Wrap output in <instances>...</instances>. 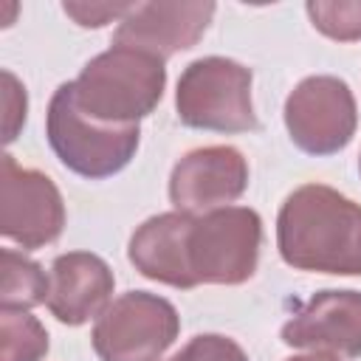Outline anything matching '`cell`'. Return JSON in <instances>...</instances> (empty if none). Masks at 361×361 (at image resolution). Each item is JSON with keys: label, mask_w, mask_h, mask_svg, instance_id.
Returning <instances> with one entry per match:
<instances>
[{"label": "cell", "mask_w": 361, "mask_h": 361, "mask_svg": "<svg viewBox=\"0 0 361 361\" xmlns=\"http://www.w3.org/2000/svg\"><path fill=\"white\" fill-rule=\"evenodd\" d=\"M276 248L296 271L358 276L361 206L324 183H305L279 209Z\"/></svg>", "instance_id": "obj_1"}, {"label": "cell", "mask_w": 361, "mask_h": 361, "mask_svg": "<svg viewBox=\"0 0 361 361\" xmlns=\"http://www.w3.org/2000/svg\"><path fill=\"white\" fill-rule=\"evenodd\" d=\"M166 85L164 59L113 45L93 56L73 79V96L85 116L104 124H138L149 116Z\"/></svg>", "instance_id": "obj_2"}, {"label": "cell", "mask_w": 361, "mask_h": 361, "mask_svg": "<svg viewBox=\"0 0 361 361\" xmlns=\"http://www.w3.org/2000/svg\"><path fill=\"white\" fill-rule=\"evenodd\" d=\"M45 135L54 155L76 175L102 180L121 172L138 149V124H104L85 116L73 82L56 87L45 116Z\"/></svg>", "instance_id": "obj_3"}, {"label": "cell", "mask_w": 361, "mask_h": 361, "mask_svg": "<svg viewBox=\"0 0 361 361\" xmlns=\"http://www.w3.org/2000/svg\"><path fill=\"white\" fill-rule=\"evenodd\" d=\"M178 118L192 130L251 133L259 127L251 102V71L226 56L186 65L175 90Z\"/></svg>", "instance_id": "obj_4"}, {"label": "cell", "mask_w": 361, "mask_h": 361, "mask_svg": "<svg viewBox=\"0 0 361 361\" xmlns=\"http://www.w3.org/2000/svg\"><path fill=\"white\" fill-rule=\"evenodd\" d=\"M262 220L248 206H223L195 217L186 254L197 285H243L254 276Z\"/></svg>", "instance_id": "obj_5"}, {"label": "cell", "mask_w": 361, "mask_h": 361, "mask_svg": "<svg viewBox=\"0 0 361 361\" xmlns=\"http://www.w3.org/2000/svg\"><path fill=\"white\" fill-rule=\"evenodd\" d=\"M180 319L172 302L147 290L113 299L93 327V350L102 361H158L178 338Z\"/></svg>", "instance_id": "obj_6"}, {"label": "cell", "mask_w": 361, "mask_h": 361, "mask_svg": "<svg viewBox=\"0 0 361 361\" xmlns=\"http://www.w3.org/2000/svg\"><path fill=\"white\" fill-rule=\"evenodd\" d=\"M355 124V96L338 76H307L285 99L288 135L307 155H336L353 141Z\"/></svg>", "instance_id": "obj_7"}, {"label": "cell", "mask_w": 361, "mask_h": 361, "mask_svg": "<svg viewBox=\"0 0 361 361\" xmlns=\"http://www.w3.org/2000/svg\"><path fill=\"white\" fill-rule=\"evenodd\" d=\"M62 228L65 203L56 183L6 152L0 161V234L31 251L54 243Z\"/></svg>", "instance_id": "obj_8"}, {"label": "cell", "mask_w": 361, "mask_h": 361, "mask_svg": "<svg viewBox=\"0 0 361 361\" xmlns=\"http://www.w3.org/2000/svg\"><path fill=\"white\" fill-rule=\"evenodd\" d=\"M248 186V164L240 149L217 144L186 152L169 175L175 212L206 214L234 203Z\"/></svg>", "instance_id": "obj_9"}, {"label": "cell", "mask_w": 361, "mask_h": 361, "mask_svg": "<svg viewBox=\"0 0 361 361\" xmlns=\"http://www.w3.org/2000/svg\"><path fill=\"white\" fill-rule=\"evenodd\" d=\"M282 341L296 350L333 353L341 358L361 355V293L319 290L285 324Z\"/></svg>", "instance_id": "obj_10"}, {"label": "cell", "mask_w": 361, "mask_h": 361, "mask_svg": "<svg viewBox=\"0 0 361 361\" xmlns=\"http://www.w3.org/2000/svg\"><path fill=\"white\" fill-rule=\"evenodd\" d=\"M214 3H133L113 34V45L166 59L192 48L214 17Z\"/></svg>", "instance_id": "obj_11"}, {"label": "cell", "mask_w": 361, "mask_h": 361, "mask_svg": "<svg viewBox=\"0 0 361 361\" xmlns=\"http://www.w3.org/2000/svg\"><path fill=\"white\" fill-rule=\"evenodd\" d=\"M51 288H48V310L71 327H79L99 316L113 293V271L107 262L90 251H68L59 254L51 265Z\"/></svg>", "instance_id": "obj_12"}, {"label": "cell", "mask_w": 361, "mask_h": 361, "mask_svg": "<svg viewBox=\"0 0 361 361\" xmlns=\"http://www.w3.org/2000/svg\"><path fill=\"white\" fill-rule=\"evenodd\" d=\"M192 223L195 214L186 212H164L144 220L133 231L127 248V257L135 265V271L169 288H180V290L195 288L197 282L192 276L189 254H186Z\"/></svg>", "instance_id": "obj_13"}, {"label": "cell", "mask_w": 361, "mask_h": 361, "mask_svg": "<svg viewBox=\"0 0 361 361\" xmlns=\"http://www.w3.org/2000/svg\"><path fill=\"white\" fill-rule=\"evenodd\" d=\"M3 282H0V310H28L48 299L51 279L45 271L14 248H3Z\"/></svg>", "instance_id": "obj_14"}, {"label": "cell", "mask_w": 361, "mask_h": 361, "mask_svg": "<svg viewBox=\"0 0 361 361\" xmlns=\"http://www.w3.org/2000/svg\"><path fill=\"white\" fill-rule=\"evenodd\" d=\"M48 333L28 310H0V361H39Z\"/></svg>", "instance_id": "obj_15"}, {"label": "cell", "mask_w": 361, "mask_h": 361, "mask_svg": "<svg viewBox=\"0 0 361 361\" xmlns=\"http://www.w3.org/2000/svg\"><path fill=\"white\" fill-rule=\"evenodd\" d=\"M310 23L330 39H361V0H310L305 6Z\"/></svg>", "instance_id": "obj_16"}, {"label": "cell", "mask_w": 361, "mask_h": 361, "mask_svg": "<svg viewBox=\"0 0 361 361\" xmlns=\"http://www.w3.org/2000/svg\"><path fill=\"white\" fill-rule=\"evenodd\" d=\"M166 361H248V355L234 338L220 333H203V336H195L186 347H180Z\"/></svg>", "instance_id": "obj_17"}, {"label": "cell", "mask_w": 361, "mask_h": 361, "mask_svg": "<svg viewBox=\"0 0 361 361\" xmlns=\"http://www.w3.org/2000/svg\"><path fill=\"white\" fill-rule=\"evenodd\" d=\"M133 3H62V11L85 28H99L110 20H124Z\"/></svg>", "instance_id": "obj_18"}, {"label": "cell", "mask_w": 361, "mask_h": 361, "mask_svg": "<svg viewBox=\"0 0 361 361\" xmlns=\"http://www.w3.org/2000/svg\"><path fill=\"white\" fill-rule=\"evenodd\" d=\"M3 130H6V144H11L17 138V130L25 121V87L17 82V76L11 71H3Z\"/></svg>", "instance_id": "obj_19"}, {"label": "cell", "mask_w": 361, "mask_h": 361, "mask_svg": "<svg viewBox=\"0 0 361 361\" xmlns=\"http://www.w3.org/2000/svg\"><path fill=\"white\" fill-rule=\"evenodd\" d=\"M288 361H336V358L322 355V353H313V355H293V358H288Z\"/></svg>", "instance_id": "obj_20"}, {"label": "cell", "mask_w": 361, "mask_h": 361, "mask_svg": "<svg viewBox=\"0 0 361 361\" xmlns=\"http://www.w3.org/2000/svg\"><path fill=\"white\" fill-rule=\"evenodd\" d=\"M358 169H361V158H358Z\"/></svg>", "instance_id": "obj_21"}]
</instances>
